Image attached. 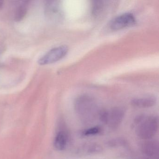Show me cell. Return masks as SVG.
I'll use <instances>...</instances> for the list:
<instances>
[{
  "label": "cell",
  "mask_w": 159,
  "mask_h": 159,
  "mask_svg": "<svg viewBox=\"0 0 159 159\" xmlns=\"http://www.w3.org/2000/svg\"><path fill=\"white\" fill-rule=\"evenodd\" d=\"M68 47L61 45L53 48L39 59L38 63L41 66L53 64L64 58L68 52Z\"/></svg>",
  "instance_id": "7a4b0ae2"
},
{
  "label": "cell",
  "mask_w": 159,
  "mask_h": 159,
  "mask_svg": "<svg viewBox=\"0 0 159 159\" xmlns=\"http://www.w3.org/2000/svg\"><path fill=\"white\" fill-rule=\"evenodd\" d=\"M150 159L149 158H147V157H142V158H140V159Z\"/></svg>",
  "instance_id": "ac0fdd59"
},
{
  "label": "cell",
  "mask_w": 159,
  "mask_h": 159,
  "mask_svg": "<svg viewBox=\"0 0 159 159\" xmlns=\"http://www.w3.org/2000/svg\"><path fill=\"white\" fill-rule=\"evenodd\" d=\"M45 14L52 21H58L62 18V11L58 1H48L44 4Z\"/></svg>",
  "instance_id": "277c9868"
},
{
  "label": "cell",
  "mask_w": 159,
  "mask_h": 159,
  "mask_svg": "<svg viewBox=\"0 0 159 159\" xmlns=\"http://www.w3.org/2000/svg\"><path fill=\"white\" fill-rule=\"evenodd\" d=\"M139 125L136 133L139 137L144 140L152 139L158 132L159 120L155 116L144 119Z\"/></svg>",
  "instance_id": "6da1fadb"
},
{
  "label": "cell",
  "mask_w": 159,
  "mask_h": 159,
  "mask_svg": "<svg viewBox=\"0 0 159 159\" xmlns=\"http://www.w3.org/2000/svg\"><path fill=\"white\" fill-rule=\"evenodd\" d=\"M145 119V116L143 115H139L134 120V122L136 124H140L143 120Z\"/></svg>",
  "instance_id": "2e32d148"
},
{
  "label": "cell",
  "mask_w": 159,
  "mask_h": 159,
  "mask_svg": "<svg viewBox=\"0 0 159 159\" xmlns=\"http://www.w3.org/2000/svg\"><path fill=\"white\" fill-rule=\"evenodd\" d=\"M141 150L143 154L148 157L155 156L159 152L158 141L150 139L147 140L141 145Z\"/></svg>",
  "instance_id": "52a82bcc"
},
{
  "label": "cell",
  "mask_w": 159,
  "mask_h": 159,
  "mask_svg": "<svg viewBox=\"0 0 159 159\" xmlns=\"http://www.w3.org/2000/svg\"><path fill=\"white\" fill-rule=\"evenodd\" d=\"M99 118L101 122L105 124H107L108 120L109 112L106 111H102L99 113Z\"/></svg>",
  "instance_id": "5bb4252c"
},
{
  "label": "cell",
  "mask_w": 159,
  "mask_h": 159,
  "mask_svg": "<svg viewBox=\"0 0 159 159\" xmlns=\"http://www.w3.org/2000/svg\"><path fill=\"white\" fill-rule=\"evenodd\" d=\"M67 141L68 137L65 131H58L54 140V147L57 150H64L66 147Z\"/></svg>",
  "instance_id": "9c48e42d"
},
{
  "label": "cell",
  "mask_w": 159,
  "mask_h": 159,
  "mask_svg": "<svg viewBox=\"0 0 159 159\" xmlns=\"http://www.w3.org/2000/svg\"><path fill=\"white\" fill-rule=\"evenodd\" d=\"M135 22V18L133 15L126 13L114 18L111 22L110 26L112 30H120L134 25Z\"/></svg>",
  "instance_id": "3957f363"
},
{
  "label": "cell",
  "mask_w": 159,
  "mask_h": 159,
  "mask_svg": "<svg viewBox=\"0 0 159 159\" xmlns=\"http://www.w3.org/2000/svg\"><path fill=\"white\" fill-rule=\"evenodd\" d=\"M95 107V101L90 96H81L77 99L75 103L76 110L82 114L88 112Z\"/></svg>",
  "instance_id": "5b68a950"
},
{
  "label": "cell",
  "mask_w": 159,
  "mask_h": 159,
  "mask_svg": "<svg viewBox=\"0 0 159 159\" xmlns=\"http://www.w3.org/2000/svg\"><path fill=\"white\" fill-rule=\"evenodd\" d=\"M156 102V98L154 97H146L133 99L131 101V104L136 107L147 108L154 106Z\"/></svg>",
  "instance_id": "ba28073f"
},
{
  "label": "cell",
  "mask_w": 159,
  "mask_h": 159,
  "mask_svg": "<svg viewBox=\"0 0 159 159\" xmlns=\"http://www.w3.org/2000/svg\"><path fill=\"white\" fill-rule=\"evenodd\" d=\"M29 2V1L19 2L14 15V19L16 22H20L26 16L28 10Z\"/></svg>",
  "instance_id": "30bf717a"
},
{
  "label": "cell",
  "mask_w": 159,
  "mask_h": 159,
  "mask_svg": "<svg viewBox=\"0 0 159 159\" xmlns=\"http://www.w3.org/2000/svg\"><path fill=\"white\" fill-rule=\"evenodd\" d=\"M100 131V128L98 127H94L90 128L86 130L84 132V134L85 135H95L98 134Z\"/></svg>",
  "instance_id": "9a60e30c"
},
{
  "label": "cell",
  "mask_w": 159,
  "mask_h": 159,
  "mask_svg": "<svg viewBox=\"0 0 159 159\" xmlns=\"http://www.w3.org/2000/svg\"><path fill=\"white\" fill-rule=\"evenodd\" d=\"M4 5V1L0 0V10L2 9Z\"/></svg>",
  "instance_id": "e0dca14e"
},
{
  "label": "cell",
  "mask_w": 159,
  "mask_h": 159,
  "mask_svg": "<svg viewBox=\"0 0 159 159\" xmlns=\"http://www.w3.org/2000/svg\"><path fill=\"white\" fill-rule=\"evenodd\" d=\"M86 152L89 154H96L100 153L103 151L102 147L98 144H91L86 147Z\"/></svg>",
  "instance_id": "7c38bea8"
},
{
  "label": "cell",
  "mask_w": 159,
  "mask_h": 159,
  "mask_svg": "<svg viewBox=\"0 0 159 159\" xmlns=\"http://www.w3.org/2000/svg\"><path fill=\"white\" fill-rule=\"evenodd\" d=\"M124 116L125 111L122 108H113L109 112V126L112 129H116L120 125Z\"/></svg>",
  "instance_id": "8992f818"
},
{
  "label": "cell",
  "mask_w": 159,
  "mask_h": 159,
  "mask_svg": "<svg viewBox=\"0 0 159 159\" xmlns=\"http://www.w3.org/2000/svg\"><path fill=\"white\" fill-rule=\"evenodd\" d=\"M107 145L110 147L117 148V147L125 146L126 145V140L122 138H117L111 139L108 142Z\"/></svg>",
  "instance_id": "4fadbf2b"
},
{
  "label": "cell",
  "mask_w": 159,
  "mask_h": 159,
  "mask_svg": "<svg viewBox=\"0 0 159 159\" xmlns=\"http://www.w3.org/2000/svg\"><path fill=\"white\" fill-rule=\"evenodd\" d=\"M105 1H95L94 2L92 7V12L93 15L98 16L101 15L107 8V3Z\"/></svg>",
  "instance_id": "8fae6325"
}]
</instances>
